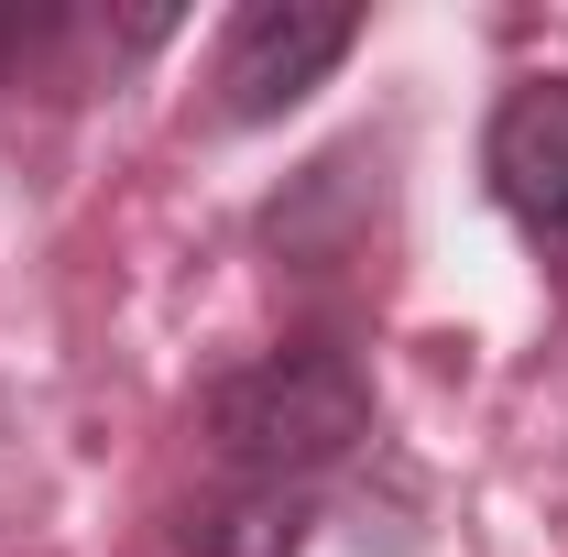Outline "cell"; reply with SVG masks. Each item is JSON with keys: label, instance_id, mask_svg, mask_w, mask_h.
Listing matches in <instances>:
<instances>
[{"label": "cell", "instance_id": "6da1fadb", "mask_svg": "<svg viewBox=\"0 0 568 557\" xmlns=\"http://www.w3.org/2000/svg\"><path fill=\"white\" fill-rule=\"evenodd\" d=\"M372 426V372L351 340H284L263 361H241L209 394V448L230 482L306 492L328 459H351Z\"/></svg>", "mask_w": 568, "mask_h": 557}, {"label": "cell", "instance_id": "8992f818", "mask_svg": "<svg viewBox=\"0 0 568 557\" xmlns=\"http://www.w3.org/2000/svg\"><path fill=\"white\" fill-rule=\"evenodd\" d=\"M558 295H568V230H558Z\"/></svg>", "mask_w": 568, "mask_h": 557}, {"label": "cell", "instance_id": "5b68a950", "mask_svg": "<svg viewBox=\"0 0 568 557\" xmlns=\"http://www.w3.org/2000/svg\"><path fill=\"white\" fill-rule=\"evenodd\" d=\"M55 44H67V11H55V0H0V88L22 67H44Z\"/></svg>", "mask_w": 568, "mask_h": 557}, {"label": "cell", "instance_id": "7a4b0ae2", "mask_svg": "<svg viewBox=\"0 0 568 557\" xmlns=\"http://www.w3.org/2000/svg\"><path fill=\"white\" fill-rule=\"evenodd\" d=\"M361 44V11H339V0H252L230 33H219V121H284L306 88H328V67Z\"/></svg>", "mask_w": 568, "mask_h": 557}, {"label": "cell", "instance_id": "3957f363", "mask_svg": "<svg viewBox=\"0 0 568 557\" xmlns=\"http://www.w3.org/2000/svg\"><path fill=\"white\" fill-rule=\"evenodd\" d=\"M481 175H493L514 230H536V241L568 230V77H514L503 88L493 132H481Z\"/></svg>", "mask_w": 568, "mask_h": 557}, {"label": "cell", "instance_id": "277c9868", "mask_svg": "<svg viewBox=\"0 0 568 557\" xmlns=\"http://www.w3.org/2000/svg\"><path fill=\"white\" fill-rule=\"evenodd\" d=\"M306 547V492H274V482H241L230 503H209L186 525V557H295Z\"/></svg>", "mask_w": 568, "mask_h": 557}]
</instances>
